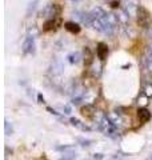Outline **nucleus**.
Wrapping results in <instances>:
<instances>
[{
    "label": "nucleus",
    "mask_w": 152,
    "mask_h": 160,
    "mask_svg": "<svg viewBox=\"0 0 152 160\" xmlns=\"http://www.w3.org/2000/svg\"><path fill=\"white\" fill-rule=\"evenodd\" d=\"M116 23H118V20H116V16L112 13H105L103 18L98 22L94 23V28H96L98 31L103 32L104 35H111L114 33L115 28H116Z\"/></svg>",
    "instance_id": "1"
},
{
    "label": "nucleus",
    "mask_w": 152,
    "mask_h": 160,
    "mask_svg": "<svg viewBox=\"0 0 152 160\" xmlns=\"http://www.w3.org/2000/svg\"><path fill=\"white\" fill-rule=\"evenodd\" d=\"M60 13V7L58 4H48V6H45V8L43 9L40 15H42V18H45V19H55Z\"/></svg>",
    "instance_id": "2"
},
{
    "label": "nucleus",
    "mask_w": 152,
    "mask_h": 160,
    "mask_svg": "<svg viewBox=\"0 0 152 160\" xmlns=\"http://www.w3.org/2000/svg\"><path fill=\"white\" fill-rule=\"evenodd\" d=\"M138 23L141 27H148L149 24V13L144 7L138 8Z\"/></svg>",
    "instance_id": "3"
},
{
    "label": "nucleus",
    "mask_w": 152,
    "mask_h": 160,
    "mask_svg": "<svg viewBox=\"0 0 152 160\" xmlns=\"http://www.w3.org/2000/svg\"><path fill=\"white\" fill-rule=\"evenodd\" d=\"M33 51H35V38L28 35L23 44V52L25 55H28V53H33Z\"/></svg>",
    "instance_id": "4"
},
{
    "label": "nucleus",
    "mask_w": 152,
    "mask_h": 160,
    "mask_svg": "<svg viewBox=\"0 0 152 160\" xmlns=\"http://www.w3.org/2000/svg\"><path fill=\"white\" fill-rule=\"evenodd\" d=\"M60 26V19L59 20H55V19H49L44 23L43 26V31L44 32H49V31H55L58 27Z\"/></svg>",
    "instance_id": "5"
},
{
    "label": "nucleus",
    "mask_w": 152,
    "mask_h": 160,
    "mask_svg": "<svg viewBox=\"0 0 152 160\" xmlns=\"http://www.w3.org/2000/svg\"><path fill=\"white\" fill-rule=\"evenodd\" d=\"M96 53H98V58L101 62L105 60V58H107V55H108V46L105 43H99L98 48H96Z\"/></svg>",
    "instance_id": "6"
},
{
    "label": "nucleus",
    "mask_w": 152,
    "mask_h": 160,
    "mask_svg": "<svg viewBox=\"0 0 152 160\" xmlns=\"http://www.w3.org/2000/svg\"><path fill=\"white\" fill-rule=\"evenodd\" d=\"M138 118L140 120V123H147L151 119V112L147 108H140L138 111Z\"/></svg>",
    "instance_id": "7"
},
{
    "label": "nucleus",
    "mask_w": 152,
    "mask_h": 160,
    "mask_svg": "<svg viewBox=\"0 0 152 160\" xmlns=\"http://www.w3.org/2000/svg\"><path fill=\"white\" fill-rule=\"evenodd\" d=\"M64 28L67 29L68 32H71V33H79L80 32V26L78 23H75V22H67L64 24Z\"/></svg>",
    "instance_id": "8"
},
{
    "label": "nucleus",
    "mask_w": 152,
    "mask_h": 160,
    "mask_svg": "<svg viewBox=\"0 0 152 160\" xmlns=\"http://www.w3.org/2000/svg\"><path fill=\"white\" fill-rule=\"evenodd\" d=\"M82 115H83V116H85V118H88V119L94 118V115H95L94 106H85V107H83L82 108Z\"/></svg>",
    "instance_id": "9"
},
{
    "label": "nucleus",
    "mask_w": 152,
    "mask_h": 160,
    "mask_svg": "<svg viewBox=\"0 0 152 160\" xmlns=\"http://www.w3.org/2000/svg\"><path fill=\"white\" fill-rule=\"evenodd\" d=\"M144 62H145V66L148 69H152V47L147 51L145 53V58H144Z\"/></svg>",
    "instance_id": "10"
},
{
    "label": "nucleus",
    "mask_w": 152,
    "mask_h": 160,
    "mask_svg": "<svg viewBox=\"0 0 152 160\" xmlns=\"http://www.w3.org/2000/svg\"><path fill=\"white\" fill-rule=\"evenodd\" d=\"M68 59H69V63H72V64H76L80 60V53L79 52H75V53H71L69 56H68Z\"/></svg>",
    "instance_id": "11"
},
{
    "label": "nucleus",
    "mask_w": 152,
    "mask_h": 160,
    "mask_svg": "<svg viewBox=\"0 0 152 160\" xmlns=\"http://www.w3.org/2000/svg\"><path fill=\"white\" fill-rule=\"evenodd\" d=\"M4 129H6V135H12V132H13V129L9 126L8 122H4Z\"/></svg>",
    "instance_id": "12"
},
{
    "label": "nucleus",
    "mask_w": 152,
    "mask_h": 160,
    "mask_svg": "<svg viewBox=\"0 0 152 160\" xmlns=\"http://www.w3.org/2000/svg\"><path fill=\"white\" fill-rule=\"evenodd\" d=\"M36 3H38V0H33V2L29 4V8H28V15L31 13V9H33L35 8V6H36Z\"/></svg>",
    "instance_id": "13"
},
{
    "label": "nucleus",
    "mask_w": 152,
    "mask_h": 160,
    "mask_svg": "<svg viewBox=\"0 0 152 160\" xmlns=\"http://www.w3.org/2000/svg\"><path fill=\"white\" fill-rule=\"evenodd\" d=\"M71 123H72L73 126H76V127H79V126H80V122H79V120H78V119H73V118L71 119Z\"/></svg>",
    "instance_id": "14"
},
{
    "label": "nucleus",
    "mask_w": 152,
    "mask_h": 160,
    "mask_svg": "<svg viewBox=\"0 0 152 160\" xmlns=\"http://www.w3.org/2000/svg\"><path fill=\"white\" fill-rule=\"evenodd\" d=\"M147 95L152 96V84H151V86H147Z\"/></svg>",
    "instance_id": "15"
},
{
    "label": "nucleus",
    "mask_w": 152,
    "mask_h": 160,
    "mask_svg": "<svg viewBox=\"0 0 152 160\" xmlns=\"http://www.w3.org/2000/svg\"><path fill=\"white\" fill-rule=\"evenodd\" d=\"M94 158H95V160H101V159H103V155H101V153H96Z\"/></svg>",
    "instance_id": "16"
},
{
    "label": "nucleus",
    "mask_w": 152,
    "mask_h": 160,
    "mask_svg": "<svg viewBox=\"0 0 152 160\" xmlns=\"http://www.w3.org/2000/svg\"><path fill=\"white\" fill-rule=\"evenodd\" d=\"M64 111H65L64 113H69V112H71V108H69L68 106H65V107H64Z\"/></svg>",
    "instance_id": "17"
},
{
    "label": "nucleus",
    "mask_w": 152,
    "mask_h": 160,
    "mask_svg": "<svg viewBox=\"0 0 152 160\" xmlns=\"http://www.w3.org/2000/svg\"><path fill=\"white\" fill-rule=\"evenodd\" d=\"M39 103H44V98L42 95H39Z\"/></svg>",
    "instance_id": "18"
},
{
    "label": "nucleus",
    "mask_w": 152,
    "mask_h": 160,
    "mask_svg": "<svg viewBox=\"0 0 152 160\" xmlns=\"http://www.w3.org/2000/svg\"><path fill=\"white\" fill-rule=\"evenodd\" d=\"M72 2H79V0H72Z\"/></svg>",
    "instance_id": "19"
},
{
    "label": "nucleus",
    "mask_w": 152,
    "mask_h": 160,
    "mask_svg": "<svg viewBox=\"0 0 152 160\" xmlns=\"http://www.w3.org/2000/svg\"><path fill=\"white\" fill-rule=\"evenodd\" d=\"M63 160H69V159H63Z\"/></svg>",
    "instance_id": "20"
},
{
    "label": "nucleus",
    "mask_w": 152,
    "mask_h": 160,
    "mask_svg": "<svg viewBox=\"0 0 152 160\" xmlns=\"http://www.w3.org/2000/svg\"><path fill=\"white\" fill-rule=\"evenodd\" d=\"M151 160H152V156H151Z\"/></svg>",
    "instance_id": "21"
}]
</instances>
